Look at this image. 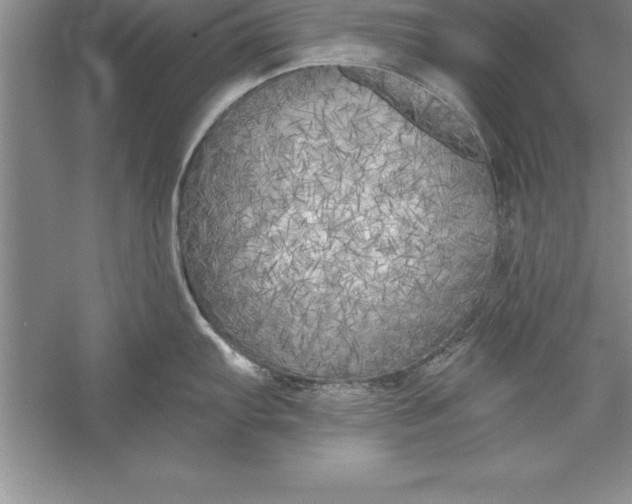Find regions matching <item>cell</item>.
Instances as JSON below:
<instances>
[{
    "mask_svg": "<svg viewBox=\"0 0 632 504\" xmlns=\"http://www.w3.org/2000/svg\"><path fill=\"white\" fill-rule=\"evenodd\" d=\"M357 117L246 124L201 176L181 274L209 327L254 363L319 376L387 364L469 267L427 163Z\"/></svg>",
    "mask_w": 632,
    "mask_h": 504,
    "instance_id": "6da1fadb",
    "label": "cell"
}]
</instances>
